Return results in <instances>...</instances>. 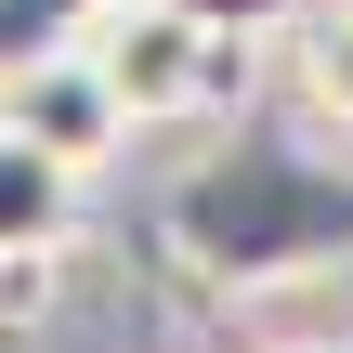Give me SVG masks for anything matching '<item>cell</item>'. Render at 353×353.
Instances as JSON below:
<instances>
[{
    "label": "cell",
    "instance_id": "52a82bcc",
    "mask_svg": "<svg viewBox=\"0 0 353 353\" xmlns=\"http://www.w3.org/2000/svg\"><path fill=\"white\" fill-rule=\"evenodd\" d=\"M183 13H196L210 39H275V26H301L314 0H183Z\"/></svg>",
    "mask_w": 353,
    "mask_h": 353
},
{
    "label": "cell",
    "instance_id": "ba28073f",
    "mask_svg": "<svg viewBox=\"0 0 353 353\" xmlns=\"http://www.w3.org/2000/svg\"><path fill=\"white\" fill-rule=\"evenodd\" d=\"M0 301H13V288H0Z\"/></svg>",
    "mask_w": 353,
    "mask_h": 353
},
{
    "label": "cell",
    "instance_id": "3957f363",
    "mask_svg": "<svg viewBox=\"0 0 353 353\" xmlns=\"http://www.w3.org/2000/svg\"><path fill=\"white\" fill-rule=\"evenodd\" d=\"M0 118H13L26 144H52L65 170H105V157L131 144V105H118V79H105L92 39H39V52H13V65H0Z\"/></svg>",
    "mask_w": 353,
    "mask_h": 353
},
{
    "label": "cell",
    "instance_id": "7a4b0ae2",
    "mask_svg": "<svg viewBox=\"0 0 353 353\" xmlns=\"http://www.w3.org/2000/svg\"><path fill=\"white\" fill-rule=\"evenodd\" d=\"M79 39L105 52V79H118L131 131H170V118H196V105L223 92V52H236V39H210L183 0H105Z\"/></svg>",
    "mask_w": 353,
    "mask_h": 353
},
{
    "label": "cell",
    "instance_id": "8992f818",
    "mask_svg": "<svg viewBox=\"0 0 353 353\" xmlns=\"http://www.w3.org/2000/svg\"><path fill=\"white\" fill-rule=\"evenodd\" d=\"M92 13H105V0H0V65H13V52H39V39H79Z\"/></svg>",
    "mask_w": 353,
    "mask_h": 353
},
{
    "label": "cell",
    "instance_id": "6da1fadb",
    "mask_svg": "<svg viewBox=\"0 0 353 353\" xmlns=\"http://www.w3.org/2000/svg\"><path fill=\"white\" fill-rule=\"evenodd\" d=\"M170 262L223 301H262V288L353 262V157H327L288 118H249L236 144H210L170 183Z\"/></svg>",
    "mask_w": 353,
    "mask_h": 353
},
{
    "label": "cell",
    "instance_id": "277c9868",
    "mask_svg": "<svg viewBox=\"0 0 353 353\" xmlns=\"http://www.w3.org/2000/svg\"><path fill=\"white\" fill-rule=\"evenodd\" d=\"M65 223H79V170H65L52 144H26V131L0 118V262H13V249L39 262V249H52Z\"/></svg>",
    "mask_w": 353,
    "mask_h": 353
},
{
    "label": "cell",
    "instance_id": "5b68a950",
    "mask_svg": "<svg viewBox=\"0 0 353 353\" xmlns=\"http://www.w3.org/2000/svg\"><path fill=\"white\" fill-rule=\"evenodd\" d=\"M301 92H314V118L353 131V0H314L301 13Z\"/></svg>",
    "mask_w": 353,
    "mask_h": 353
}]
</instances>
